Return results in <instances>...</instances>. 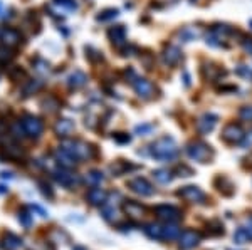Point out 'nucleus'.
Returning <instances> with one entry per match:
<instances>
[{"mask_svg":"<svg viewBox=\"0 0 252 250\" xmlns=\"http://www.w3.org/2000/svg\"><path fill=\"white\" fill-rule=\"evenodd\" d=\"M150 153H151V156L156 158V160L168 161V160H173L178 154V146L173 138L163 136V138H158L155 143L150 145Z\"/></svg>","mask_w":252,"mask_h":250,"instance_id":"f257e3e1","label":"nucleus"},{"mask_svg":"<svg viewBox=\"0 0 252 250\" xmlns=\"http://www.w3.org/2000/svg\"><path fill=\"white\" fill-rule=\"evenodd\" d=\"M61 148H64L67 153H71L78 161H86L94 156V148L89 143L83 139H64L61 143Z\"/></svg>","mask_w":252,"mask_h":250,"instance_id":"f03ea898","label":"nucleus"},{"mask_svg":"<svg viewBox=\"0 0 252 250\" xmlns=\"http://www.w3.org/2000/svg\"><path fill=\"white\" fill-rule=\"evenodd\" d=\"M187 154L192 160L199 161V163H209L214 158V151H212V146L207 145L203 141H192L187 145Z\"/></svg>","mask_w":252,"mask_h":250,"instance_id":"7ed1b4c3","label":"nucleus"},{"mask_svg":"<svg viewBox=\"0 0 252 250\" xmlns=\"http://www.w3.org/2000/svg\"><path fill=\"white\" fill-rule=\"evenodd\" d=\"M20 123H22V128H24V131H25V136H29V138H39V136L42 134L44 124L37 116L25 115L20 119Z\"/></svg>","mask_w":252,"mask_h":250,"instance_id":"20e7f679","label":"nucleus"},{"mask_svg":"<svg viewBox=\"0 0 252 250\" xmlns=\"http://www.w3.org/2000/svg\"><path fill=\"white\" fill-rule=\"evenodd\" d=\"M52 176H54V180H56V182L59 183L61 186H64V188H74L76 185H79V183H81V178H79V175L72 173L69 168L61 167L59 170L54 171Z\"/></svg>","mask_w":252,"mask_h":250,"instance_id":"39448f33","label":"nucleus"},{"mask_svg":"<svg viewBox=\"0 0 252 250\" xmlns=\"http://www.w3.org/2000/svg\"><path fill=\"white\" fill-rule=\"evenodd\" d=\"M244 138H246V133H244L242 126L240 124H235V123H229L227 126L224 128L222 131V139L231 145H235V143H242Z\"/></svg>","mask_w":252,"mask_h":250,"instance_id":"423d86ee","label":"nucleus"},{"mask_svg":"<svg viewBox=\"0 0 252 250\" xmlns=\"http://www.w3.org/2000/svg\"><path fill=\"white\" fill-rule=\"evenodd\" d=\"M155 215L165 223H175L182 218V212L177 207H171V205H158L155 208Z\"/></svg>","mask_w":252,"mask_h":250,"instance_id":"0eeeda50","label":"nucleus"},{"mask_svg":"<svg viewBox=\"0 0 252 250\" xmlns=\"http://www.w3.org/2000/svg\"><path fill=\"white\" fill-rule=\"evenodd\" d=\"M131 86H133L134 93L143 99H150V98H153V94H155V86H153L148 79H145V77L136 76L133 81H131Z\"/></svg>","mask_w":252,"mask_h":250,"instance_id":"6e6552de","label":"nucleus"},{"mask_svg":"<svg viewBox=\"0 0 252 250\" xmlns=\"http://www.w3.org/2000/svg\"><path fill=\"white\" fill-rule=\"evenodd\" d=\"M22 42V35L19 31L9 27H0V46H5L9 49L17 47Z\"/></svg>","mask_w":252,"mask_h":250,"instance_id":"1a4fd4ad","label":"nucleus"},{"mask_svg":"<svg viewBox=\"0 0 252 250\" xmlns=\"http://www.w3.org/2000/svg\"><path fill=\"white\" fill-rule=\"evenodd\" d=\"M128 188H130L131 192H134L136 195H140V197H151V195L155 193L153 185L145 178L130 180V182H128Z\"/></svg>","mask_w":252,"mask_h":250,"instance_id":"9d476101","label":"nucleus"},{"mask_svg":"<svg viewBox=\"0 0 252 250\" xmlns=\"http://www.w3.org/2000/svg\"><path fill=\"white\" fill-rule=\"evenodd\" d=\"M178 197H182L184 200L190 201V203H203L205 201V193L195 185H188L178 192Z\"/></svg>","mask_w":252,"mask_h":250,"instance_id":"9b49d317","label":"nucleus"},{"mask_svg":"<svg viewBox=\"0 0 252 250\" xmlns=\"http://www.w3.org/2000/svg\"><path fill=\"white\" fill-rule=\"evenodd\" d=\"M200 240H202V235H200L199 232L185 230V232H182L180 237H178V245H180L182 250H190V249L197 247V245L200 244Z\"/></svg>","mask_w":252,"mask_h":250,"instance_id":"f8f14e48","label":"nucleus"},{"mask_svg":"<svg viewBox=\"0 0 252 250\" xmlns=\"http://www.w3.org/2000/svg\"><path fill=\"white\" fill-rule=\"evenodd\" d=\"M218 117L215 115H212V113H205V115H202L197 119V131H199L200 134H209L212 130L215 128V124H217Z\"/></svg>","mask_w":252,"mask_h":250,"instance_id":"ddd939ff","label":"nucleus"},{"mask_svg":"<svg viewBox=\"0 0 252 250\" xmlns=\"http://www.w3.org/2000/svg\"><path fill=\"white\" fill-rule=\"evenodd\" d=\"M0 244H2L3 250H20L24 247V240H22L19 235L12 233V232H5V233L2 235Z\"/></svg>","mask_w":252,"mask_h":250,"instance_id":"4468645a","label":"nucleus"},{"mask_svg":"<svg viewBox=\"0 0 252 250\" xmlns=\"http://www.w3.org/2000/svg\"><path fill=\"white\" fill-rule=\"evenodd\" d=\"M123 212H125L131 220H141V217L145 215V207L134 200H126L125 203H123Z\"/></svg>","mask_w":252,"mask_h":250,"instance_id":"2eb2a0df","label":"nucleus"},{"mask_svg":"<svg viewBox=\"0 0 252 250\" xmlns=\"http://www.w3.org/2000/svg\"><path fill=\"white\" fill-rule=\"evenodd\" d=\"M108 35L115 47L121 49L123 46H126V29L123 27V25H115V27H111L108 31Z\"/></svg>","mask_w":252,"mask_h":250,"instance_id":"dca6fc26","label":"nucleus"},{"mask_svg":"<svg viewBox=\"0 0 252 250\" xmlns=\"http://www.w3.org/2000/svg\"><path fill=\"white\" fill-rule=\"evenodd\" d=\"M86 198L91 205H94V207H103L106 203V200H108V193H106L103 188H100V186H93V188L87 192Z\"/></svg>","mask_w":252,"mask_h":250,"instance_id":"f3484780","label":"nucleus"},{"mask_svg":"<svg viewBox=\"0 0 252 250\" xmlns=\"http://www.w3.org/2000/svg\"><path fill=\"white\" fill-rule=\"evenodd\" d=\"M251 240H252V218L247 220L246 225L237 229L235 233H234V242L235 244H247Z\"/></svg>","mask_w":252,"mask_h":250,"instance_id":"a211bd4d","label":"nucleus"},{"mask_svg":"<svg viewBox=\"0 0 252 250\" xmlns=\"http://www.w3.org/2000/svg\"><path fill=\"white\" fill-rule=\"evenodd\" d=\"M54 156H56V161L61 165V167H63V168H69V170H71V168L74 167L76 163H79V161L76 160V158L72 156L71 153H67L64 148H61V146H59V150H56Z\"/></svg>","mask_w":252,"mask_h":250,"instance_id":"6ab92c4d","label":"nucleus"},{"mask_svg":"<svg viewBox=\"0 0 252 250\" xmlns=\"http://www.w3.org/2000/svg\"><path fill=\"white\" fill-rule=\"evenodd\" d=\"M145 233H147L148 238L151 240H165L163 233H165V225L163 223H148L145 225Z\"/></svg>","mask_w":252,"mask_h":250,"instance_id":"aec40b11","label":"nucleus"},{"mask_svg":"<svg viewBox=\"0 0 252 250\" xmlns=\"http://www.w3.org/2000/svg\"><path fill=\"white\" fill-rule=\"evenodd\" d=\"M54 131H56V134L61 136V138H67V136L74 131V123H72L71 119H67V117H61L56 123V126H54Z\"/></svg>","mask_w":252,"mask_h":250,"instance_id":"412c9836","label":"nucleus"},{"mask_svg":"<svg viewBox=\"0 0 252 250\" xmlns=\"http://www.w3.org/2000/svg\"><path fill=\"white\" fill-rule=\"evenodd\" d=\"M163 59H165V64L168 66H177L182 59V52L177 46H167L163 50Z\"/></svg>","mask_w":252,"mask_h":250,"instance_id":"4be33fe9","label":"nucleus"},{"mask_svg":"<svg viewBox=\"0 0 252 250\" xmlns=\"http://www.w3.org/2000/svg\"><path fill=\"white\" fill-rule=\"evenodd\" d=\"M86 83H87V76L83 71H74L67 77V84L72 89H79V87L86 86Z\"/></svg>","mask_w":252,"mask_h":250,"instance_id":"5701e85b","label":"nucleus"},{"mask_svg":"<svg viewBox=\"0 0 252 250\" xmlns=\"http://www.w3.org/2000/svg\"><path fill=\"white\" fill-rule=\"evenodd\" d=\"M41 106H42V109L46 113H56L57 109L61 108V104H59V101H57L56 98L54 96H47V98H44L42 101H41Z\"/></svg>","mask_w":252,"mask_h":250,"instance_id":"b1692460","label":"nucleus"},{"mask_svg":"<svg viewBox=\"0 0 252 250\" xmlns=\"http://www.w3.org/2000/svg\"><path fill=\"white\" fill-rule=\"evenodd\" d=\"M42 87V83L37 79H29L27 83L24 84L22 91H24V96H31V94H35L39 89Z\"/></svg>","mask_w":252,"mask_h":250,"instance_id":"393cba45","label":"nucleus"},{"mask_svg":"<svg viewBox=\"0 0 252 250\" xmlns=\"http://www.w3.org/2000/svg\"><path fill=\"white\" fill-rule=\"evenodd\" d=\"M153 178H155L156 182L160 183V185H167V183L171 182V178H173V176H171V171L160 168V170H155V171H153Z\"/></svg>","mask_w":252,"mask_h":250,"instance_id":"a878e982","label":"nucleus"},{"mask_svg":"<svg viewBox=\"0 0 252 250\" xmlns=\"http://www.w3.org/2000/svg\"><path fill=\"white\" fill-rule=\"evenodd\" d=\"M104 182V175L98 170H91L89 173L86 175V183H89L91 186H98Z\"/></svg>","mask_w":252,"mask_h":250,"instance_id":"bb28decb","label":"nucleus"},{"mask_svg":"<svg viewBox=\"0 0 252 250\" xmlns=\"http://www.w3.org/2000/svg\"><path fill=\"white\" fill-rule=\"evenodd\" d=\"M19 222H20V225L22 227H25V229H31L32 227V217H31V213L29 212H25V210H22L19 212Z\"/></svg>","mask_w":252,"mask_h":250,"instance_id":"cd10ccee","label":"nucleus"},{"mask_svg":"<svg viewBox=\"0 0 252 250\" xmlns=\"http://www.w3.org/2000/svg\"><path fill=\"white\" fill-rule=\"evenodd\" d=\"M10 133H12V136L16 139H22L25 136V131L24 128H22V123L20 121H17V123H14L12 126H10Z\"/></svg>","mask_w":252,"mask_h":250,"instance_id":"c85d7f7f","label":"nucleus"},{"mask_svg":"<svg viewBox=\"0 0 252 250\" xmlns=\"http://www.w3.org/2000/svg\"><path fill=\"white\" fill-rule=\"evenodd\" d=\"M197 31H193L192 27H185L184 31H180V37L184 39V42H190V40L197 39Z\"/></svg>","mask_w":252,"mask_h":250,"instance_id":"c756f323","label":"nucleus"},{"mask_svg":"<svg viewBox=\"0 0 252 250\" xmlns=\"http://www.w3.org/2000/svg\"><path fill=\"white\" fill-rule=\"evenodd\" d=\"M12 57H14V54L9 47L0 46V64H5V62H9Z\"/></svg>","mask_w":252,"mask_h":250,"instance_id":"7c9ffc66","label":"nucleus"},{"mask_svg":"<svg viewBox=\"0 0 252 250\" xmlns=\"http://www.w3.org/2000/svg\"><path fill=\"white\" fill-rule=\"evenodd\" d=\"M239 117L242 121H252V106H244V108H240Z\"/></svg>","mask_w":252,"mask_h":250,"instance_id":"2f4dec72","label":"nucleus"},{"mask_svg":"<svg viewBox=\"0 0 252 250\" xmlns=\"http://www.w3.org/2000/svg\"><path fill=\"white\" fill-rule=\"evenodd\" d=\"M116 16H118V10H116V9H108V10H104L101 16H98V20H109V19H115Z\"/></svg>","mask_w":252,"mask_h":250,"instance_id":"473e14b6","label":"nucleus"},{"mask_svg":"<svg viewBox=\"0 0 252 250\" xmlns=\"http://www.w3.org/2000/svg\"><path fill=\"white\" fill-rule=\"evenodd\" d=\"M35 66H37V71L41 72V74H47L49 72V64H47L46 61H42V59H35Z\"/></svg>","mask_w":252,"mask_h":250,"instance_id":"72a5a7b5","label":"nucleus"},{"mask_svg":"<svg viewBox=\"0 0 252 250\" xmlns=\"http://www.w3.org/2000/svg\"><path fill=\"white\" fill-rule=\"evenodd\" d=\"M56 3H57V5L67 7V9H71V10L78 9V3H76L74 0H56Z\"/></svg>","mask_w":252,"mask_h":250,"instance_id":"f704fd0d","label":"nucleus"},{"mask_svg":"<svg viewBox=\"0 0 252 250\" xmlns=\"http://www.w3.org/2000/svg\"><path fill=\"white\" fill-rule=\"evenodd\" d=\"M177 173H180L178 176H192L193 170H192V168H188L187 165H180V167L177 168Z\"/></svg>","mask_w":252,"mask_h":250,"instance_id":"c9c22d12","label":"nucleus"},{"mask_svg":"<svg viewBox=\"0 0 252 250\" xmlns=\"http://www.w3.org/2000/svg\"><path fill=\"white\" fill-rule=\"evenodd\" d=\"M151 130H153L151 124H143V126H136V128H134V133L148 134V133H151Z\"/></svg>","mask_w":252,"mask_h":250,"instance_id":"e433bc0d","label":"nucleus"},{"mask_svg":"<svg viewBox=\"0 0 252 250\" xmlns=\"http://www.w3.org/2000/svg\"><path fill=\"white\" fill-rule=\"evenodd\" d=\"M113 138H115V141H118V143H130L131 141V136H128L125 133H116Z\"/></svg>","mask_w":252,"mask_h":250,"instance_id":"4c0bfd02","label":"nucleus"},{"mask_svg":"<svg viewBox=\"0 0 252 250\" xmlns=\"http://www.w3.org/2000/svg\"><path fill=\"white\" fill-rule=\"evenodd\" d=\"M39 186H41V192H42L44 195H46V197H49V198L54 197V193H52V190H50L49 185H46V183L39 182Z\"/></svg>","mask_w":252,"mask_h":250,"instance_id":"58836bf2","label":"nucleus"},{"mask_svg":"<svg viewBox=\"0 0 252 250\" xmlns=\"http://www.w3.org/2000/svg\"><path fill=\"white\" fill-rule=\"evenodd\" d=\"M242 47L246 52L252 54V37H244L242 39Z\"/></svg>","mask_w":252,"mask_h":250,"instance_id":"ea45409f","label":"nucleus"},{"mask_svg":"<svg viewBox=\"0 0 252 250\" xmlns=\"http://www.w3.org/2000/svg\"><path fill=\"white\" fill-rule=\"evenodd\" d=\"M32 210H35V212L39 213V215H41V217H44V218H46V217H47V212L44 210V208H41V207H39V205H32Z\"/></svg>","mask_w":252,"mask_h":250,"instance_id":"a19ab883","label":"nucleus"},{"mask_svg":"<svg viewBox=\"0 0 252 250\" xmlns=\"http://www.w3.org/2000/svg\"><path fill=\"white\" fill-rule=\"evenodd\" d=\"M3 192H7V190H5V186H2V185H0V193H3Z\"/></svg>","mask_w":252,"mask_h":250,"instance_id":"79ce46f5","label":"nucleus"},{"mask_svg":"<svg viewBox=\"0 0 252 250\" xmlns=\"http://www.w3.org/2000/svg\"><path fill=\"white\" fill-rule=\"evenodd\" d=\"M72 250H87V249H84V247H74Z\"/></svg>","mask_w":252,"mask_h":250,"instance_id":"37998d69","label":"nucleus"},{"mask_svg":"<svg viewBox=\"0 0 252 250\" xmlns=\"http://www.w3.org/2000/svg\"><path fill=\"white\" fill-rule=\"evenodd\" d=\"M0 5H2V3H0Z\"/></svg>","mask_w":252,"mask_h":250,"instance_id":"c03bdc74","label":"nucleus"}]
</instances>
